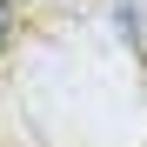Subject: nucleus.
Returning a JSON list of instances; mask_svg holds the SVG:
<instances>
[{"mask_svg":"<svg viewBox=\"0 0 147 147\" xmlns=\"http://www.w3.org/2000/svg\"><path fill=\"white\" fill-rule=\"evenodd\" d=\"M7 27H13V7H7V0H0V34H7Z\"/></svg>","mask_w":147,"mask_h":147,"instance_id":"1","label":"nucleus"}]
</instances>
